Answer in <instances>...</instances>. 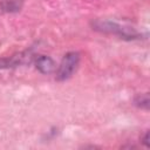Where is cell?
Masks as SVG:
<instances>
[{
	"instance_id": "cell-1",
	"label": "cell",
	"mask_w": 150,
	"mask_h": 150,
	"mask_svg": "<svg viewBox=\"0 0 150 150\" xmlns=\"http://www.w3.org/2000/svg\"><path fill=\"white\" fill-rule=\"evenodd\" d=\"M80 62V55L76 52H69L67 53L57 69L56 73V80L57 81H66L73 76V74L76 71L77 66Z\"/></svg>"
},
{
	"instance_id": "cell-2",
	"label": "cell",
	"mask_w": 150,
	"mask_h": 150,
	"mask_svg": "<svg viewBox=\"0 0 150 150\" xmlns=\"http://www.w3.org/2000/svg\"><path fill=\"white\" fill-rule=\"evenodd\" d=\"M93 27L96 30L104 32V33L118 34L120 36L127 38V39H134L137 35V33L135 32L134 28L123 27L122 25L112 22V21H101V20H97V21L93 22Z\"/></svg>"
},
{
	"instance_id": "cell-5",
	"label": "cell",
	"mask_w": 150,
	"mask_h": 150,
	"mask_svg": "<svg viewBox=\"0 0 150 150\" xmlns=\"http://www.w3.org/2000/svg\"><path fill=\"white\" fill-rule=\"evenodd\" d=\"M149 136H150V134H149V131H146V134H145V136H144V138H143V143H144L145 146H150V143H149Z\"/></svg>"
},
{
	"instance_id": "cell-3",
	"label": "cell",
	"mask_w": 150,
	"mask_h": 150,
	"mask_svg": "<svg viewBox=\"0 0 150 150\" xmlns=\"http://www.w3.org/2000/svg\"><path fill=\"white\" fill-rule=\"evenodd\" d=\"M35 64H36L38 70L41 71L42 74H50L55 69V62L53 61L52 57L46 56V55L39 56L35 61Z\"/></svg>"
},
{
	"instance_id": "cell-4",
	"label": "cell",
	"mask_w": 150,
	"mask_h": 150,
	"mask_svg": "<svg viewBox=\"0 0 150 150\" xmlns=\"http://www.w3.org/2000/svg\"><path fill=\"white\" fill-rule=\"evenodd\" d=\"M135 104L139 108L143 109H149V104H150V98H149V94H139L136 96L135 98Z\"/></svg>"
}]
</instances>
